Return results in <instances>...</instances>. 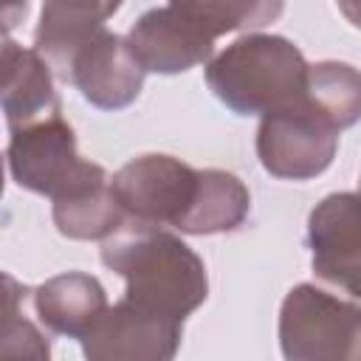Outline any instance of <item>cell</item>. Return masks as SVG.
<instances>
[{
	"instance_id": "cell-5",
	"label": "cell",
	"mask_w": 361,
	"mask_h": 361,
	"mask_svg": "<svg viewBox=\"0 0 361 361\" xmlns=\"http://www.w3.org/2000/svg\"><path fill=\"white\" fill-rule=\"evenodd\" d=\"M6 158L8 172L20 186L54 200L107 180V172L99 164L79 158L76 135L62 116L11 130Z\"/></svg>"
},
{
	"instance_id": "cell-17",
	"label": "cell",
	"mask_w": 361,
	"mask_h": 361,
	"mask_svg": "<svg viewBox=\"0 0 361 361\" xmlns=\"http://www.w3.org/2000/svg\"><path fill=\"white\" fill-rule=\"evenodd\" d=\"M45 3L73 11V14H82V17H90V20H99V23H104L121 6V0H45Z\"/></svg>"
},
{
	"instance_id": "cell-7",
	"label": "cell",
	"mask_w": 361,
	"mask_h": 361,
	"mask_svg": "<svg viewBox=\"0 0 361 361\" xmlns=\"http://www.w3.org/2000/svg\"><path fill=\"white\" fill-rule=\"evenodd\" d=\"M307 243L313 271L347 296L361 299V192L324 197L310 212Z\"/></svg>"
},
{
	"instance_id": "cell-10",
	"label": "cell",
	"mask_w": 361,
	"mask_h": 361,
	"mask_svg": "<svg viewBox=\"0 0 361 361\" xmlns=\"http://www.w3.org/2000/svg\"><path fill=\"white\" fill-rule=\"evenodd\" d=\"M127 45L144 71L180 73L206 62L214 39L175 6L147 11L127 34Z\"/></svg>"
},
{
	"instance_id": "cell-6",
	"label": "cell",
	"mask_w": 361,
	"mask_h": 361,
	"mask_svg": "<svg viewBox=\"0 0 361 361\" xmlns=\"http://www.w3.org/2000/svg\"><path fill=\"white\" fill-rule=\"evenodd\" d=\"M338 147V127L307 99V93L262 116L257 155L265 172L288 180H307L324 172Z\"/></svg>"
},
{
	"instance_id": "cell-12",
	"label": "cell",
	"mask_w": 361,
	"mask_h": 361,
	"mask_svg": "<svg viewBox=\"0 0 361 361\" xmlns=\"http://www.w3.org/2000/svg\"><path fill=\"white\" fill-rule=\"evenodd\" d=\"M107 307L110 305L99 279L79 271L51 276L34 290V310L39 313V322L71 338H85Z\"/></svg>"
},
{
	"instance_id": "cell-14",
	"label": "cell",
	"mask_w": 361,
	"mask_h": 361,
	"mask_svg": "<svg viewBox=\"0 0 361 361\" xmlns=\"http://www.w3.org/2000/svg\"><path fill=\"white\" fill-rule=\"evenodd\" d=\"M169 6L217 39L228 31L262 28L274 23L282 14L285 0H169Z\"/></svg>"
},
{
	"instance_id": "cell-11",
	"label": "cell",
	"mask_w": 361,
	"mask_h": 361,
	"mask_svg": "<svg viewBox=\"0 0 361 361\" xmlns=\"http://www.w3.org/2000/svg\"><path fill=\"white\" fill-rule=\"evenodd\" d=\"M3 113L11 130L59 116V96L51 82L48 59L11 39L3 42Z\"/></svg>"
},
{
	"instance_id": "cell-4",
	"label": "cell",
	"mask_w": 361,
	"mask_h": 361,
	"mask_svg": "<svg viewBox=\"0 0 361 361\" xmlns=\"http://www.w3.org/2000/svg\"><path fill=\"white\" fill-rule=\"evenodd\" d=\"M279 344L293 361H361V305L296 285L282 302Z\"/></svg>"
},
{
	"instance_id": "cell-16",
	"label": "cell",
	"mask_w": 361,
	"mask_h": 361,
	"mask_svg": "<svg viewBox=\"0 0 361 361\" xmlns=\"http://www.w3.org/2000/svg\"><path fill=\"white\" fill-rule=\"evenodd\" d=\"M28 288L17 285L14 276L6 274V316L0 327V353L3 355H23V358H48L51 344L48 336L28 319L25 296Z\"/></svg>"
},
{
	"instance_id": "cell-3",
	"label": "cell",
	"mask_w": 361,
	"mask_h": 361,
	"mask_svg": "<svg viewBox=\"0 0 361 361\" xmlns=\"http://www.w3.org/2000/svg\"><path fill=\"white\" fill-rule=\"evenodd\" d=\"M209 169H192L172 155H138L110 180L127 220L141 226H172L200 234Z\"/></svg>"
},
{
	"instance_id": "cell-9",
	"label": "cell",
	"mask_w": 361,
	"mask_h": 361,
	"mask_svg": "<svg viewBox=\"0 0 361 361\" xmlns=\"http://www.w3.org/2000/svg\"><path fill=\"white\" fill-rule=\"evenodd\" d=\"M144 73L147 71L130 51L127 39L102 25L76 48L68 68L62 71V79L82 90L90 104L102 110H118L141 93Z\"/></svg>"
},
{
	"instance_id": "cell-1",
	"label": "cell",
	"mask_w": 361,
	"mask_h": 361,
	"mask_svg": "<svg viewBox=\"0 0 361 361\" xmlns=\"http://www.w3.org/2000/svg\"><path fill=\"white\" fill-rule=\"evenodd\" d=\"M102 262L124 276L127 302L178 322L203 305L209 290L203 259L158 226L124 223L104 240Z\"/></svg>"
},
{
	"instance_id": "cell-8",
	"label": "cell",
	"mask_w": 361,
	"mask_h": 361,
	"mask_svg": "<svg viewBox=\"0 0 361 361\" xmlns=\"http://www.w3.org/2000/svg\"><path fill=\"white\" fill-rule=\"evenodd\" d=\"M183 322L149 313L127 299L107 307L82 338L93 361H164L178 353Z\"/></svg>"
},
{
	"instance_id": "cell-15",
	"label": "cell",
	"mask_w": 361,
	"mask_h": 361,
	"mask_svg": "<svg viewBox=\"0 0 361 361\" xmlns=\"http://www.w3.org/2000/svg\"><path fill=\"white\" fill-rule=\"evenodd\" d=\"M305 93L338 130L361 118V73L347 62L310 65Z\"/></svg>"
},
{
	"instance_id": "cell-2",
	"label": "cell",
	"mask_w": 361,
	"mask_h": 361,
	"mask_svg": "<svg viewBox=\"0 0 361 361\" xmlns=\"http://www.w3.org/2000/svg\"><path fill=\"white\" fill-rule=\"evenodd\" d=\"M307 68L310 65L290 39L274 34H248L209 62L206 82L234 113L265 116L305 96Z\"/></svg>"
},
{
	"instance_id": "cell-13",
	"label": "cell",
	"mask_w": 361,
	"mask_h": 361,
	"mask_svg": "<svg viewBox=\"0 0 361 361\" xmlns=\"http://www.w3.org/2000/svg\"><path fill=\"white\" fill-rule=\"evenodd\" d=\"M54 223L65 237L73 240H107L127 223V214L118 206L110 180H102L73 195L56 197Z\"/></svg>"
}]
</instances>
